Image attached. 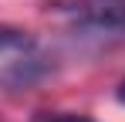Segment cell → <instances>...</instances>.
I'll list each match as a JSON object with an SVG mask.
<instances>
[{"label":"cell","instance_id":"6da1fadb","mask_svg":"<svg viewBox=\"0 0 125 122\" xmlns=\"http://www.w3.org/2000/svg\"><path fill=\"white\" fill-rule=\"evenodd\" d=\"M34 41L27 31L21 27H7V24H0V54H17V51H27Z\"/></svg>","mask_w":125,"mask_h":122},{"label":"cell","instance_id":"3957f363","mask_svg":"<svg viewBox=\"0 0 125 122\" xmlns=\"http://www.w3.org/2000/svg\"><path fill=\"white\" fill-rule=\"evenodd\" d=\"M115 95H118V102H122V105H125V78L118 81V88H115Z\"/></svg>","mask_w":125,"mask_h":122},{"label":"cell","instance_id":"7a4b0ae2","mask_svg":"<svg viewBox=\"0 0 125 122\" xmlns=\"http://www.w3.org/2000/svg\"><path fill=\"white\" fill-rule=\"evenodd\" d=\"M31 122H91V119L78 115V112H37Z\"/></svg>","mask_w":125,"mask_h":122}]
</instances>
